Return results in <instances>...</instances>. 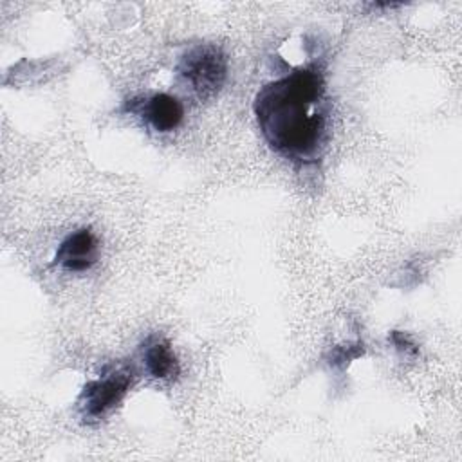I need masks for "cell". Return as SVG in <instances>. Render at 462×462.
I'll return each mask as SVG.
<instances>
[{
    "mask_svg": "<svg viewBox=\"0 0 462 462\" xmlns=\"http://www.w3.org/2000/svg\"><path fill=\"white\" fill-rule=\"evenodd\" d=\"M254 114L269 146L285 159L312 162L321 155L328 132L319 70H294L263 85L254 99Z\"/></svg>",
    "mask_w": 462,
    "mask_h": 462,
    "instance_id": "obj_1",
    "label": "cell"
},
{
    "mask_svg": "<svg viewBox=\"0 0 462 462\" xmlns=\"http://www.w3.org/2000/svg\"><path fill=\"white\" fill-rule=\"evenodd\" d=\"M180 78L200 97L215 96L227 78V58L220 47L202 43L189 49L179 63Z\"/></svg>",
    "mask_w": 462,
    "mask_h": 462,
    "instance_id": "obj_2",
    "label": "cell"
},
{
    "mask_svg": "<svg viewBox=\"0 0 462 462\" xmlns=\"http://www.w3.org/2000/svg\"><path fill=\"white\" fill-rule=\"evenodd\" d=\"M134 372L130 368H116L88 381L79 395V408L85 419H99L116 408L132 386Z\"/></svg>",
    "mask_w": 462,
    "mask_h": 462,
    "instance_id": "obj_3",
    "label": "cell"
},
{
    "mask_svg": "<svg viewBox=\"0 0 462 462\" xmlns=\"http://www.w3.org/2000/svg\"><path fill=\"white\" fill-rule=\"evenodd\" d=\"M99 254L97 238L90 227H81L69 233L56 249L54 262L70 273H85L96 262Z\"/></svg>",
    "mask_w": 462,
    "mask_h": 462,
    "instance_id": "obj_4",
    "label": "cell"
},
{
    "mask_svg": "<svg viewBox=\"0 0 462 462\" xmlns=\"http://www.w3.org/2000/svg\"><path fill=\"white\" fill-rule=\"evenodd\" d=\"M128 110L139 112L153 130L161 134H168L175 130L184 117L182 103L170 94L159 92L143 101H130Z\"/></svg>",
    "mask_w": 462,
    "mask_h": 462,
    "instance_id": "obj_5",
    "label": "cell"
},
{
    "mask_svg": "<svg viewBox=\"0 0 462 462\" xmlns=\"http://www.w3.org/2000/svg\"><path fill=\"white\" fill-rule=\"evenodd\" d=\"M143 359L148 374L161 381L175 379L180 372L177 356L171 350V345L168 339L155 336L146 341V346L143 350Z\"/></svg>",
    "mask_w": 462,
    "mask_h": 462,
    "instance_id": "obj_6",
    "label": "cell"
},
{
    "mask_svg": "<svg viewBox=\"0 0 462 462\" xmlns=\"http://www.w3.org/2000/svg\"><path fill=\"white\" fill-rule=\"evenodd\" d=\"M390 341H392L399 350H404V352H411V354H415V352L419 350V348H417V345L413 343L411 336H410V334H406V332L393 330V332L390 334Z\"/></svg>",
    "mask_w": 462,
    "mask_h": 462,
    "instance_id": "obj_7",
    "label": "cell"
}]
</instances>
